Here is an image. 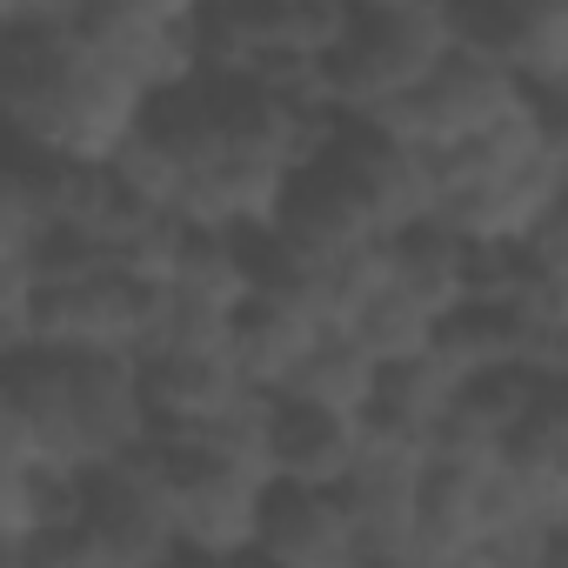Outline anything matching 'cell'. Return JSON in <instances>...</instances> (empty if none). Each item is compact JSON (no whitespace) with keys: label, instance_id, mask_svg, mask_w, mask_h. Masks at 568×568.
I'll use <instances>...</instances> for the list:
<instances>
[{"label":"cell","instance_id":"20","mask_svg":"<svg viewBox=\"0 0 568 568\" xmlns=\"http://www.w3.org/2000/svg\"><path fill=\"white\" fill-rule=\"evenodd\" d=\"M342 328L375 355V362H402V355H422L435 342V308H422L408 288H395V281L382 274L375 288L342 315Z\"/></svg>","mask_w":568,"mask_h":568},{"label":"cell","instance_id":"15","mask_svg":"<svg viewBox=\"0 0 568 568\" xmlns=\"http://www.w3.org/2000/svg\"><path fill=\"white\" fill-rule=\"evenodd\" d=\"M455 388H462V375H455L435 348H422V355H402V362H382V368H375L368 408H362L355 422H362L368 435L428 448V435H435V428L448 422V408H455Z\"/></svg>","mask_w":568,"mask_h":568},{"label":"cell","instance_id":"7","mask_svg":"<svg viewBox=\"0 0 568 568\" xmlns=\"http://www.w3.org/2000/svg\"><path fill=\"white\" fill-rule=\"evenodd\" d=\"M415 481H422V448L362 428L355 462L335 481L355 528V568H415Z\"/></svg>","mask_w":568,"mask_h":568},{"label":"cell","instance_id":"11","mask_svg":"<svg viewBox=\"0 0 568 568\" xmlns=\"http://www.w3.org/2000/svg\"><path fill=\"white\" fill-rule=\"evenodd\" d=\"M61 28H68V41L88 61L114 68L141 94H154L174 74H187V34L161 28V21H141L134 8H121V0H61Z\"/></svg>","mask_w":568,"mask_h":568},{"label":"cell","instance_id":"16","mask_svg":"<svg viewBox=\"0 0 568 568\" xmlns=\"http://www.w3.org/2000/svg\"><path fill=\"white\" fill-rule=\"evenodd\" d=\"M355 442H362V422H348V415H328V408L295 402V395L267 402V475H281V481H328L335 488L355 462Z\"/></svg>","mask_w":568,"mask_h":568},{"label":"cell","instance_id":"2","mask_svg":"<svg viewBox=\"0 0 568 568\" xmlns=\"http://www.w3.org/2000/svg\"><path fill=\"white\" fill-rule=\"evenodd\" d=\"M448 48L435 0H395V8H348L342 34L322 54L328 108L342 114H382L402 88H415L435 54Z\"/></svg>","mask_w":568,"mask_h":568},{"label":"cell","instance_id":"14","mask_svg":"<svg viewBox=\"0 0 568 568\" xmlns=\"http://www.w3.org/2000/svg\"><path fill=\"white\" fill-rule=\"evenodd\" d=\"M134 375H141L154 435H194L247 388L234 375L227 348H148V355H134Z\"/></svg>","mask_w":568,"mask_h":568},{"label":"cell","instance_id":"17","mask_svg":"<svg viewBox=\"0 0 568 568\" xmlns=\"http://www.w3.org/2000/svg\"><path fill=\"white\" fill-rule=\"evenodd\" d=\"M328 315H315L308 302H281V295H241L234 322H227V362L247 388H281L295 368V355L308 348V335Z\"/></svg>","mask_w":568,"mask_h":568},{"label":"cell","instance_id":"6","mask_svg":"<svg viewBox=\"0 0 568 568\" xmlns=\"http://www.w3.org/2000/svg\"><path fill=\"white\" fill-rule=\"evenodd\" d=\"M521 94H528V88H521L508 68H495V61H481V54H462V48H442L435 68H428L415 88H402L375 121L395 128L408 148L435 154V148H448V141H462V134L501 121Z\"/></svg>","mask_w":568,"mask_h":568},{"label":"cell","instance_id":"22","mask_svg":"<svg viewBox=\"0 0 568 568\" xmlns=\"http://www.w3.org/2000/svg\"><path fill=\"white\" fill-rule=\"evenodd\" d=\"M121 8H134L141 21H161V28H187V14L201 0H121Z\"/></svg>","mask_w":568,"mask_h":568},{"label":"cell","instance_id":"10","mask_svg":"<svg viewBox=\"0 0 568 568\" xmlns=\"http://www.w3.org/2000/svg\"><path fill=\"white\" fill-rule=\"evenodd\" d=\"M68 362V415H74V448L81 468L141 448L148 428V402H141V375L134 355H94V348H61Z\"/></svg>","mask_w":568,"mask_h":568},{"label":"cell","instance_id":"19","mask_svg":"<svg viewBox=\"0 0 568 568\" xmlns=\"http://www.w3.org/2000/svg\"><path fill=\"white\" fill-rule=\"evenodd\" d=\"M375 355L342 328V322H322L315 335H308V348L295 355V368H288V382H281L274 395H295V402H315V408H328V415H362L368 408V388H375Z\"/></svg>","mask_w":568,"mask_h":568},{"label":"cell","instance_id":"4","mask_svg":"<svg viewBox=\"0 0 568 568\" xmlns=\"http://www.w3.org/2000/svg\"><path fill=\"white\" fill-rule=\"evenodd\" d=\"M154 322H161V281H141L114 261L74 281H34L28 295V348L148 355Z\"/></svg>","mask_w":568,"mask_h":568},{"label":"cell","instance_id":"18","mask_svg":"<svg viewBox=\"0 0 568 568\" xmlns=\"http://www.w3.org/2000/svg\"><path fill=\"white\" fill-rule=\"evenodd\" d=\"M382 267L395 288H408L422 308H455L468 295V241L448 234L442 221H408V227H388L382 234Z\"/></svg>","mask_w":568,"mask_h":568},{"label":"cell","instance_id":"5","mask_svg":"<svg viewBox=\"0 0 568 568\" xmlns=\"http://www.w3.org/2000/svg\"><path fill=\"white\" fill-rule=\"evenodd\" d=\"M141 101H148V94H141L134 81H121L114 68H101V61H88V54L74 48L68 68L41 88V101H34L28 114H14V128L34 134L41 148L68 154V161L101 168V161L141 128Z\"/></svg>","mask_w":568,"mask_h":568},{"label":"cell","instance_id":"8","mask_svg":"<svg viewBox=\"0 0 568 568\" xmlns=\"http://www.w3.org/2000/svg\"><path fill=\"white\" fill-rule=\"evenodd\" d=\"M322 154H335L342 161V174L355 181V194L368 201V214H375V227L388 234V227H408V221H422L428 214V201H435V174H428V154L422 148H408L395 128H382L375 114H335V134H328V148Z\"/></svg>","mask_w":568,"mask_h":568},{"label":"cell","instance_id":"1","mask_svg":"<svg viewBox=\"0 0 568 568\" xmlns=\"http://www.w3.org/2000/svg\"><path fill=\"white\" fill-rule=\"evenodd\" d=\"M74 521L88 541L94 568H154V561H181V535H174V495L168 475L154 462V448H128L108 462L74 468Z\"/></svg>","mask_w":568,"mask_h":568},{"label":"cell","instance_id":"21","mask_svg":"<svg viewBox=\"0 0 568 568\" xmlns=\"http://www.w3.org/2000/svg\"><path fill=\"white\" fill-rule=\"evenodd\" d=\"M435 21H442L448 48L508 68V54L521 41V21H528V0H435Z\"/></svg>","mask_w":568,"mask_h":568},{"label":"cell","instance_id":"3","mask_svg":"<svg viewBox=\"0 0 568 568\" xmlns=\"http://www.w3.org/2000/svg\"><path fill=\"white\" fill-rule=\"evenodd\" d=\"M168 495H174V535L181 555H207V561H234L254 555V521H261V495H267V468L201 442V435H148Z\"/></svg>","mask_w":568,"mask_h":568},{"label":"cell","instance_id":"12","mask_svg":"<svg viewBox=\"0 0 568 568\" xmlns=\"http://www.w3.org/2000/svg\"><path fill=\"white\" fill-rule=\"evenodd\" d=\"M281 181H288V161H281L274 148L234 141V148H214L194 168H181L174 214H187L201 227H254V221L274 214Z\"/></svg>","mask_w":568,"mask_h":568},{"label":"cell","instance_id":"13","mask_svg":"<svg viewBox=\"0 0 568 568\" xmlns=\"http://www.w3.org/2000/svg\"><path fill=\"white\" fill-rule=\"evenodd\" d=\"M267 221L288 234L302 254H315V261H322V254H342V247H362V241L382 234L375 214H368V201L355 194V181L342 174L335 154H308V161H295L288 181H281V201H274Z\"/></svg>","mask_w":568,"mask_h":568},{"label":"cell","instance_id":"9","mask_svg":"<svg viewBox=\"0 0 568 568\" xmlns=\"http://www.w3.org/2000/svg\"><path fill=\"white\" fill-rule=\"evenodd\" d=\"M254 555L281 568H355V528L342 508V488L328 481H281L267 475Z\"/></svg>","mask_w":568,"mask_h":568}]
</instances>
